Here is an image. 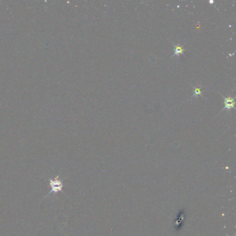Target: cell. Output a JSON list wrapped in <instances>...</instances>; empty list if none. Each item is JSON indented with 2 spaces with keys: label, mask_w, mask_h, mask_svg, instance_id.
Segmentation results:
<instances>
[{
  "label": "cell",
  "mask_w": 236,
  "mask_h": 236,
  "mask_svg": "<svg viewBox=\"0 0 236 236\" xmlns=\"http://www.w3.org/2000/svg\"><path fill=\"white\" fill-rule=\"evenodd\" d=\"M51 189H52L51 192H58V190L62 189V183L58 180V177L55 178L54 181H53V180H50V184H51Z\"/></svg>",
  "instance_id": "6da1fadb"
},
{
  "label": "cell",
  "mask_w": 236,
  "mask_h": 236,
  "mask_svg": "<svg viewBox=\"0 0 236 236\" xmlns=\"http://www.w3.org/2000/svg\"><path fill=\"white\" fill-rule=\"evenodd\" d=\"M224 107L223 108V110H224V109L230 110V109H231V108L234 107L235 101H234V98H233L224 97Z\"/></svg>",
  "instance_id": "7a4b0ae2"
},
{
  "label": "cell",
  "mask_w": 236,
  "mask_h": 236,
  "mask_svg": "<svg viewBox=\"0 0 236 236\" xmlns=\"http://www.w3.org/2000/svg\"><path fill=\"white\" fill-rule=\"evenodd\" d=\"M183 51H184V49L182 46H179V45H174V54L173 55H180V54H183Z\"/></svg>",
  "instance_id": "3957f363"
},
{
  "label": "cell",
  "mask_w": 236,
  "mask_h": 236,
  "mask_svg": "<svg viewBox=\"0 0 236 236\" xmlns=\"http://www.w3.org/2000/svg\"><path fill=\"white\" fill-rule=\"evenodd\" d=\"M195 94L194 96H197L198 95H200L201 94V90L199 87H195Z\"/></svg>",
  "instance_id": "277c9868"
}]
</instances>
